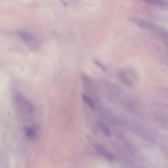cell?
<instances>
[{
  "instance_id": "6",
  "label": "cell",
  "mask_w": 168,
  "mask_h": 168,
  "mask_svg": "<svg viewBox=\"0 0 168 168\" xmlns=\"http://www.w3.org/2000/svg\"><path fill=\"white\" fill-rule=\"evenodd\" d=\"M82 99L83 101L90 108H91V109H95V102L93 101V100L90 96H88L86 95V94H82Z\"/></svg>"
},
{
  "instance_id": "1",
  "label": "cell",
  "mask_w": 168,
  "mask_h": 168,
  "mask_svg": "<svg viewBox=\"0 0 168 168\" xmlns=\"http://www.w3.org/2000/svg\"><path fill=\"white\" fill-rule=\"evenodd\" d=\"M18 36L22 40L26 43V45L32 50H36L39 47V43L36 38H34L30 34L24 32L18 33Z\"/></svg>"
},
{
  "instance_id": "4",
  "label": "cell",
  "mask_w": 168,
  "mask_h": 168,
  "mask_svg": "<svg viewBox=\"0 0 168 168\" xmlns=\"http://www.w3.org/2000/svg\"><path fill=\"white\" fill-rule=\"evenodd\" d=\"M130 21L132 22L137 24V25L139 26L140 27H142L143 28H148V29H149V28H151L152 27L150 23L143 21V20H141V19H139V18L132 17V18H130Z\"/></svg>"
},
{
  "instance_id": "2",
  "label": "cell",
  "mask_w": 168,
  "mask_h": 168,
  "mask_svg": "<svg viewBox=\"0 0 168 168\" xmlns=\"http://www.w3.org/2000/svg\"><path fill=\"white\" fill-rule=\"evenodd\" d=\"M16 102L18 106L25 112L31 114L34 112V107L31 102L24 97L18 95L16 97Z\"/></svg>"
},
{
  "instance_id": "3",
  "label": "cell",
  "mask_w": 168,
  "mask_h": 168,
  "mask_svg": "<svg viewBox=\"0 0 168 168\" xmlns=\"http://www.w3.org/2000/svg\"><path fill=\"white\" fill-rule=\"evenodd\" d=\"M95 149H97V152L99 153V154L103 156L105 158H106L108 160H114V156L111 154V153L108 151V150L106 149V147L102 146L101 144H96L95 145Z\"/></svg>"
},
{
  "instance_id": "5",
  "label": "cell",
  "mask_w": 168,
  "mask_h": 168,
  "mask_svg": "<svg viewBox=\"0 0 168 168\" xmlns=\"http://www.w3.org/2000/svg\"><path fill=\"white\" fill-rule=\"evenodd\" d=\"M98 126L100 128V130L103 133L104 135H106L108 137H111L112 136L111 131L109 129V127H108V126L105 122H103L102 121H98Z\"/></svg>"
},
{
  "instance_id": "7",
  "label": "cell",
  "mask_w": 168,
  "mask_h": 168,
  "mask_svg": "<svg viewBox=\"0 0 168 168\" xmlns=\"http://www.w3.org/2000/svg\"><path fill=\"white\" fill-rule=\"evenodd\" d=\"M24 133L28 138L32 139L36 136V131L34 130L32 127L29 126H25L24 127Z\"/></svg>"
}]
</instances>
